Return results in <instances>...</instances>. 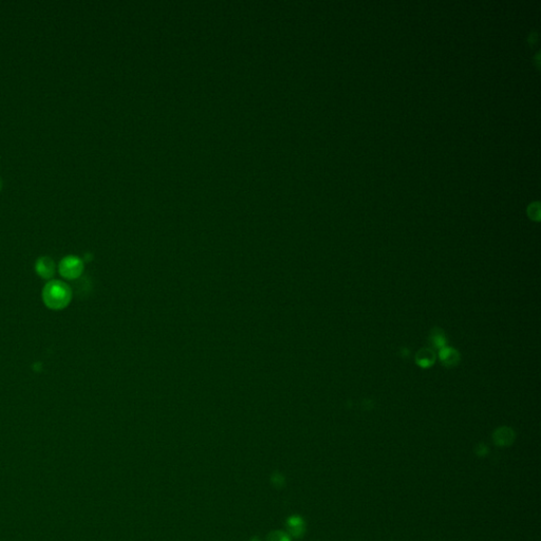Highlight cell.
Listing matches in <instances>:
<instances>
[{
    "label": "cell",
    "mask_w": 541,
    "mask_h": 541,
    "mask_svg": "<svg viewBox=\"0 0 541 541\" xmlns=\"http://www.w3.org/2000/svg\"><path fill=\"white\" fill-rule=\"evenodd\" d=\"M287 530L290 537L301 538L304 535L305 524L303 519L300 516L290 517L287 521Z\"/></svg>",
    "instance_id": "4"
},
{
    "label": "cell",
    "mask_w": 541,
    "mask_h": 541,
    "mask_svg": "<svg viewBox=\"0 0 541 541\" xmlns=\"http://www.w3.org/2000/svg\"><path fill=\"white\" fill-rule=\"evenodd\" d=\"M441 359L446 365H454L458 361V354L450 349H445L441 352Z\"/></svg>",
    "instance_id": "7"
},
{
    "label": "cell",
    "mask_w": 541,
    "mask_h": 541,
    "mask_svg": "<svg viewBox=\"0 0 541 541\" xmlns=\"http://www.w3.org/2000/svg\"><path fill=\"white\" fill-rule=\"evenodd\" d=\"M84 262L76 256H66L60 261L59 272L60 276L68 280H74L82 276L84 272Z\"/></svg>",
    "instance_id": "2"
},
{
    "label": "cell",
    "mask_w": 541,
    "mask_h": 541,
    "mask_svg": "<svg viewBox=\"0 0 541 541\" xmlns=\"http://www.w3.org/2000/svg\"><path fill=\"white\" fill-rule=\"evenodd\" d=\"M417 361L419 365L422 367H428L430 366L434 361V354L429 349H423L420 351L417 355Z\"/></svg>",
    "instance_id": "6"
},
{
    "label": "cell",
    "mask_w": 541,
    "mask_h": 541,
    "mask_svg": "<svg viewBox=\"0 0 541 541\" xmlns=\"http://www.w3.org/2000/svg\"><path fill=\"white\" fill-rule=\"evenodd\" d=\"M274 478H275V480H273V481H275V482H274L275 486H278V484H279V486L284 485V481L285 480H284V477H282V476H280L278 474H275V475H274Z\"/></svg>",
    "instance_id": "9"
},
{
    "label": "cell",
    "mask_w": 541,
    "mask_h": 541,
    "mask_svg": "<svg viewBox=\"0 0 541 541\" xmlns=\"http://www.w3.org/2000/svg\"><path fill=\"white\" fill-rule=\"evenodd\" d=\"M42 297L47 308L54 311H60L70 304L72 301V290L66 282L50 280L45 285Z\"/></svg>",
    "instance_id": "1"
},
{
    "label": "cell",
    "mask_w": 541,
    "mask_h": 541,
    "mask_svg": "<svg viewBox=\"0 0 541 541\" xmlns=\"http://www.w3.org/2000/svg\"><path fill=\"white\" fill-rule=\"evenodd\" d=\"M494 439L497 445H510L514 439V433L510 428H500L494 434Z\"/></svg>",
    "instance_id": "5"
},
{
    "label": "cell",
    "mask_w": 541,
    "mask_h": 541,
    "mask_svg": "<svg viewBox=\"0 0 541 541\" xmlns=\"http://www.w3.org/2000/svg\"><path fill=\"white\" fill-rule=\"evenodd\" d=\"M56 266L50 257H39L35 262V271L37 275L43 279H51L55 274Z\"/></svg>",
    "instance_id": "3"
},
{
    "label": "cell",
    "mask_w": 541,
    "mask_h": 541,
    "mask_svg": "<svg viewBox=\"0 0 541 541\" xmlns=\"http://www.w3.org/2000/svg\"><path fill=\"white\" fill-rule=\"evenodd\" d=\"M1 184H2V183H1V179H0V189H1Z\"/></svg>",
    "instance_id": "10"
},
{
    "label": "cell",
    "mask_w": 541,
    "mask_h": 541,
    "mask_svg": "<svg viewBox=\"0 0 541 541\" xmlns=\"http://www.w3.org/2000/svg\"><path fill=\"white\" fill-rule=\"evenodd\" d=\"M266 541H291V537L282 531H273L266 536Z\"/></svg>",
    "instance_id": "8"
}]
</instances>
